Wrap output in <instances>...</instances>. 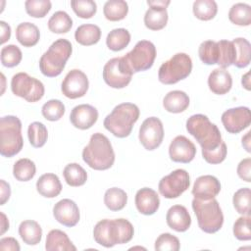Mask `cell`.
Instances as JSON below:
<instances>
[{
  "instance_id": "1",
  "label": "cell",
  "mask_w": 251,
  "mask_h": 251,
  "mask_svg": "<svg viewBox=\"0 0 251 251\" xmlns=\"http://www.w3.org/2000/svg\"><path fill=\"white\" fill-rule=\"evenodd\" d=\"M133 233L132 225L126 219H104L98 222L93 229L95 241L107 248L127 243L131 240Z\"/></svg>"
},
{
  "instance_id": "2",
  "label": "cell",
  "mask_w": 251,
  "mask_h": 251,
  "mask_svg": "<svg viewBox=\"0 0 251 251\" xmlns=\"http://www.w3.org/2000/svg\"><path fill=\"white\" fill-rule=\"evenodd\" d=\"M82 159L91 169H110L115 162V153L108 137L100 132L92 134L88 145L82 150Z\"/></svg>"
},
{
  "instance_id": "3",
  "label": "cell",
  "mask_w": 251,
  "mask_h": 251,
  "mask_svg": "<svg viewBox=\"0 0 251 251\" xmlns=\"http://www.w3.org/2000/svg\"><path fill=\"white\" fill-rule=\"evenodd\" d=\"M186 129L200 144L202 151H212L218 148L223 141L218 126L202 114H196L188 118Z\"/></svg>"
},
{
  "instance_id": "4",
  "label": "cell",
  "mask_w": 251,
  "mask_h": 251,
  "mask_svg": "<svg viewBox=\"0 0 251 251\" xmlns=\"http://www.w3.org/2000/svg\"><path fill=\"white\" fill-rule=\"evenodd\" d=\"M139 118V109L132 103H122L106 116L104 126L115 136L124 138L130 134L133 125Z\"/></svg>"
},
{
  "instance_id": "5",
  "label": "cell",
  "mask_w": 251,
  "mask_h": 251,
  "mask_svg": "<svg viewBox=\"0 0 251 251\" xmlns=\"http://www.w3.org/2000/svg\"><path fill=\"white\" fill-rule=\"evenodd\" d=\"M72 52L73 47L69 40L65 38L57 39L39 60L41 73L48 77L59 75L63 72Z\"/></svg>"
},
{
  "instance_id": "6",
  "label": "cell",
  "mask_w": 251,
  "mask_h": 251,
  "mask_svg": "<svg viewBox=\"0 0 251 251\" xmlns=\"http://www.w3.org/2000/svg\"><path fill=\"white\" fill-rule=\"evenodd\" d=\"M22 123L16 116H5L0 120V153L4 157H13L23 148Z\"/></svg>"
},
{
  "instance_id": "7",
  "label": "cell",
  "mask_w": 251,
  "mask_h": 251,
  "mask_svg": "<svg viewBox=\"0 0 251 251\" xmlns=\"http://www.w3.org/2000/svg\"><path fill=\"white\" fill-rule=\"evenodd\" d=\"M192 209L196 215L199 227L207 233H215L224 224V215L219 202L215 199L192 200Z\"/></svg>"
},
{
  "instance_id": "8",
  "label": "cell",
  "mask_w": 251,
  "mask_h": 251,
  "mask_svg": "<svg viewBox=\"0 0 251 251\" xmlns=\"http://www.w3.org/2000/svg\"><path fill=\"white\" fill-rule=\"evenodd\" d=\"M191 71V58L185 53H176L161 65L158 72V78L164 84H175L186 78Z\"/></svg>"
},
{
  "instance_id": "9",
  "label": "cell",
  "mask_w": 251,
  "mask_h": 251,
  "mask_svg": "<svg viewBox=\"0 0 251 251\" xmlns=\"http://www.w3.org/2000/svg\"><path fill=\"white\" fill-rule=\"evenodd\" d=\"M155 58V45L151 41L140 40L131 51L122 57V60L126 67L133 74L150 69L153 66Z\"/></svg>"
},
{
  "instance_id": "10",
  "label": "cell",
  "mask_w": 251,
  "mask_h": 251,
  "mask_svg": "<svg viewBox=\"0 0 251 251\" xmlns=\"http://www.w3.org/2000/svg\"><path fill=\"white\" fill-rule=\"evenodd\" d=\"M11 89L16 96L22 97L31 103L39 101L45 91L43 83L26 73H18L13 75Z\"/></svg>"
},
{
  "instance_id": "11",
  "label": "cell",
  "mask_w": 251,
  "mask_h": 251,
  "mask_svg": "<svg viewBox=\"0 0 251 251\" xmlns=\"http://www.w3.org/2000/svg\"><path fill=\"white\" fill-rule=\"evenodd\" d=\"M190 185L188 173L183 169H177L170 175L162 177L159 182V192L168 199L177 198Z\"/></svg>"
},
{
  "instance_id": "12",
  "label": "cell",
  "mask_w": 251,
  "mask_h": 251,
  "mask_svg": "<svg viewBox=\"0 0 251 251\" xmlns=\"http://www.w3.org/2000/svg\"><path fill=\"white\" fill-rule=\"evenodd\" d=\"M132 73L126 67L122 57L109 60L103 68L104 81L113 88H124L131 80Z\"/></svg>"
},
{
  "instance_id": "13",
  "label": "cell",
  "mask_w": 251,
  "mask_h": 251,
  "mask_svg": "<svg viewBox=\"0 0 251 251\" xmlns=\"http://www.w3.org/2000/svg\"><path fill=\"white\" fill-rule=\"evenodd\" d=\"M138 138L146 150H154L159 147L164 138V127L160 119L147 118L139 128Z\"/></svg>"
},
{
  "instance_id": "14",
  "label": "cell",
  "mask_w": 251,
  "mask_h": 251,
  "mask_svg": "<svg viewBox=\"0 0 251 251\" xmlns=\"http://www.w3.org/2000/svg\"><path fill=\"white\" fill-rule=\"evenodd\" d=\"M88 85L89 82L86 75L80 70L75 69L70 71L65 76L61 90L66 97L70 99H76L85 95Z\"/></svg>"
},
{
  "instance_id": "15",
  "label": "cell",
  "mask_w": 251,
  "mask_h": 251,
  "mask_svg": "<svg viewBox=\"0 0 251 251\" xmlns=\"http://www.w3.org/2000/svg\"><path fill=\"white\" fill-rule=\"evenodd\" d=\"M222 123L227 132L238 133L250 126V110L243 106L228 109L223 113Z\"/></svg>"
},
{
  "instance_id": "16",
  "label": "cell",
  "mask_w": 251,
  "mask_h": 251,
  "mask_svg": "<svg viewBox=\"0 0 251 251\" xmlns=\"http://www.w3.org/2000/svg\"><path fill=\"white\" fill-rule=\"evenodd\" d=\"M170 158L176 163H189L196 155V147L184 135L176 136L169 147Z\"/></svg>"
},
{
  "instance_id": "17",
  "label": "cell",
  "mask_w": 251,
  "mask_h": 251,
  "mask_svg": "<svg viewBox=\"0 0 251 251\" xmlns=\"http://www.w3.org/2000/svg\"><path fill=\"white\" fill-rule=\"evenodd\" d=\"M53 215L57 222L69 227L75 226L80 218L77 205L71 199L58 201L53 208Z\"/></svg>"
},
{
  "instance_id": "18",
  "label": "cell",
  "mask_w": 251,
  "mask_h": 251,
  "mask_svg": "<svg viewBox=\"0 0 251 251\" xmlns=\"http://www.w3.org/2000/svg\"><path fill=\"white\" fill-rule=\"evenodd\" d=\"M221 191V183L219 179L210 175L201 176L196 178L192 188L194 198L200 200H209L215 198Z\"/></svg>"
},
{
  "instance_id": "19",
  "label": "cell",
  "mask_w": 251,
  "mask_h": 251,
  "mask_svg": "<svg viewBox=\"0 0 251 251\" xmlns=\"http://www.w3.org/2000/svg\"><path fill=\"white\" fill-rule=\"evenodd\" d=\"M98 119V111L89 104H80L73 108L70 121L73 126L79 129L90 128Z\"/></svg>"
},
{
  "instance_id": "20",
  "label": "cell",
  "mask_w": 251,
  "mask_h": 251,
  "mask_svg": "<svg viewBox=\"0 0 251 251\" xmlns=\"http://www.w3.org/2000/svg\"><path fill=\"white\" fill-rule=\"evenodd\" d=\"M135 206L140 214L153 215L160 206L159 195L152 188L143 187L135 194Z\"/></svg>"
},
{
  "instance_id": "21",
  "label": "cell",
  "mask_w": 251,
  "mask_h": 251,
  "mask_svg": "<svg viewBox=\"0 0 251 251\" xmlns=\"http://www.w3.org/2000/svg\"><path fill=\"white\" fill-rule=\"evenodd\" d=\"M167 225L178 232L186 231L191 225V217L187 209L182 205L172 206L166 216Z\"/></svg>"
},
{
  "instance_id": "22",
  "label": "cell",
  "mask_w": 251,
  "mask_h": 251,
  "mask_svg": "<svg viewBox=\"0 0 251 251\" xmlns=\"http://www.w3.org/2000/svg\"><path fill=\"white\" fill-rule=\"evenodd\" d=\"M232 85V78L228 71L218 68L212 71L208 77V86L212 92L218 95L227 93Z\"/></svg>"
},
{
  "instance_id": "23",
  "label": "cell",
  "mask_w": 251,
  "mask_h": 251,
  "mask_svg": "<svg viewBox=\"0 0 251 251\" xmlns=\"http://www.w3.org/2000/svg\"><path fill=\"white\" fill-rule=\"evenodd\" d=\"M45 249L47 251H75L76 247L66 232L60 229H52L46 236Z\"/></svg>"
},
{
  "instance_id": "24",
  "label": "cell",
  "mask_w": 251,
  "mask_h": 251,
  "mask_svg": "<svg viewBox=\"0 0 251 251\" xmlns=\"http://www.w3.org/2000/svg\"><path fill=\"white\" fill-rule=\"evenodd\" d=\"M36 189L38 193L46 198H54L58 196L62 190V184L59 177L55 174H44L36 181Z\"/></svg>"
},
{
  "instance_id": "25",
  "label": "cell",
  "mask_w": 251,
  "mask_h": 251,
  "mask_svg": "<svg viewBox=\"0 0 251 251\" xmlns=\"http://www.w3.org/2000/svg\"><path fill=\"white\" fill-rule=\"evenodd\" d=\"M163 106L170 113H181L189 106V97L181 90H173L164 97Z\"/></svg>"
},
{
  "instance_id": "26",
  "label": "cell",
  "mask_w": 251,
  "mask_h": 251,
  "mask_svg": "<svg viewBox=\"0 0 251 251\" xmlns=\"http://www.w3.org/2000/svg\"><path fill=\"white\" fill-rule=\"evenodd\" d=\"M17 40L25 47H31L37 44L40 32L38 27L32 23H22L16 28Z\"/></svg>"
},
{
  "instance_id": "27",
  "label": "cell",
  "mask_w": 251,
  "mask_h": 251,
  "mask_svg": "<svg viewBox=\"0 0 251 251\" xmlns=\"http://www.w3.org/2000/svg\"><path fill=\"white\" fill-rule=\"evenodd\" d=\"M19 234L23 241L27 245H36L41 241L42 228L35 221L27 220L21 223Z\"/></svg>"
},
{
  "instance_id": "28",
  "label": "cell",
  "mask_w": 251,
  "mask_h": 251,
  "mask_svg": "<svg viewBox=\"0 0 251 251\" xmlns=\"http://www.w3.org/2000/svg\"><path fill=\"white\" fill-rule=\"evenodd\" d=\"M168 18L167 8L150 7L144 15V24L151 30H160L166 26Z\"/></svg>"
},
{
  "instance_id": "29",
  "label": "cell",
  "mask_w": 251,
  "mask_h": 251,
  "mask_svg": "<svg viewBox=\"0 0 251 251\" xmlns=\"http://www.w3.org/2000/svg\"><path fill=\"white\" fill-rule=\"evenodd\" d=\"M101 37V29L98 25L92 24H85L79 25L75 32L76 42L84 46L96 44Z\"/></svg>"
},
{
  "instance_id": "30",
  "label": "cell",
  "mask_w": 251,
  "mask_h": 251,
  "mask_svg": "<svg viewBox=\"0 0 251 251\" xmlns=\"http://www.w3.org/2000/svg\"><path fill=\"white\" fill-rule=\"evenodd\" d=\"M200 60L206 65L219 64L221 58V48L219 41L206 40L203 41L198 49Z\"/></svg>"
},
{
  "instance_id": "31",
  "label": "cell",
  "mask_w": 251,
  "mask_h": 251,
  "mask_svg": "<svg viewBox=\"0 0 251 251\" xmlns=\"http://www.w3.org/2000/svg\"><path fill=\"white\" fill-rule=\"evenodd\" d=\"M127 12V3L124 0H109L104 4L103 7L105 18L111 22H118L125 19Z\"/></svg>"
},
{
  "instance_id": "32",
  "label": "cell",
  "mask_w": 251,
  "mask_h": 251,
  "mask_svg": "<svg viewBox=\"0 0 251 251\" xmlns=\"http://www.w3.org/2000/svg\"><path fill=\"white\" fill-rule=\"evenodd\" d=\"M63 176L66 182L73 187L83 185L87 179L85 170L76 163L68 164L63 171Z\"/></svg>"
},
{
  "instance_id": "33",
  "label": "cell",
  "mask_w": 251,
  "mask_h": 251,
  "mask_svg": "<svg viewBox=\"0 0 251 251\" xmlns=\"http://www.w3.org/2000/svg\"><path fill=\"white\" fill-rule=\"evenodd\" d=\"M127 202L126 191L118 187H112L106 190L104 194V203L111 211H120L125 208Z\"/></svg>"
},
{
  "instance_id": "34",
  "label": "cell",
  "mask_w": 251,
  "mask_h": 251,
  "mask_svg": "<svg viewBox=\"0 0 251 251\" xmlns=\"http://www.w3.org/2000/svg\"><path fill=\"white\" fill-rule=\"evenodd\" d=\"M229 21L237 25L247 26L251 24V7L246 3H236L228 12Z\"/></svg>"
},
{
  "instance_id": "35",
  "label": "cell",
  "mask_w": 251,
  "mask_h": 251,
  "mask_svg": "<svg viewBox=\"0 0 251 251\" xmlns=\"http://www.w3.org/2000/svg\"><path fill=\"white\" fill-rule=\"evenodd\" d=\"M130 41V33L126 28H115L111 30L106 38V44L112 51H121Z\"/></svg>"
},
{
  "instance_id": "36",
  "label": "cell",
  "mask_w": 251,
  "mask_h": 251,
  "mask_svg": "<svg viewBox=\"0 0 251 251\" xmlns=\"http://www.w3.org/2000/svg\"><path fill=\"white\" fill-rule=\"evenodd\" d=\"M72 26L73 20L64 11L55 12L48 21V28L54 33H66Z\"/></svg>"
},
{
  "instance_id": "37",
  "label": "cell",
  "mask_w": 251,
  "mask_h": 251,
  "mask_svg": "<svg viewBox=\"0 0 251 251\" xmlns=\"http://www.w3.org/2000/svg\"><path fill=\"white\" fill-rule=\"evenodd\" d=\"M35 172V164L27 158H22L18 160L13 167V175L15 178L20 181L30 180L34 176Z\"/></svg>"
},
{
  "instance_id": "38",
  "label": "cell",
  "mask_w": 251,
  "mask_h": 251,
  "mask_svg": "<svg viewBox=\"0 0 251 251\" xmlns=\"http://www.w3.org/2000/svg\"><path fill=\"white\" fill-rule=\"evenodd\" d=\"M235 48V61L233 65L237 68H245L250 63V43L243 37L232 40Z\"/></svg>"
},
{
  "instance_id": "39",
  "label": "cell",
  "mask_w": 251,
  "mask_h": 251,
  "mask_svg": "<svg viewBox=\"0 0 251 251\" xmlns=\"http://www.w3.org/2000/svg\"><path fill=\"white\" fill-rule=\"evenodd\" d=\"M192 10L197 19L209 21L217 15L218 6L214 0H196L193 3Z\"/></svg>"
},
{
  "instance_id": "40",
  "label": "cell",
  "mask_w": 251,
  "mask_h": 251,
  "mask_svg": "<svg viewBox=\"0 0 251 251\" xmlns=\"http://www.w3.org/2000/svg\"><path fill=\"white\" fill-rule=\"evenodd\" d=\"M27 136L30 144L35 148L42 147L48 137V131L46 126L39 122H33L28 126Z\"/></svg>"
},
{
  "instance_id": "41",
  "label": "cell",
  "mask_w": 251,
  "mask_h": 251,
  "mask_svg": "<svg viewBox=\"0 0 251 251\" xmlns=\"http://www.w3.org/2000/svg\"><path fill=\"white\" fill-rule=\"evenodd\" d=\"M250 201H251V191L250 188L244 187L238 189L232 198L233 207L237 213L241 215L249 216L250 213Z\"/></svg>"
},
{
  "instance_id": "42",
  "label": "cell",
  "mask_w": 251,
  "mask_h": 251,
  "mask_svg": "<svg viewBox=\"0 0 251 251\" xmlns=\"http://www.w3.org/2000/svg\"><path fill=\"white\" fill-rule=\"evenodd\" d=\"M41 113L48 121H59L65 114V105L58 99H51L42 106Z\"/></svg>"
},
{
  "instance_id": "43",
  "label": "cell",
  "mask_w": 251,
  "mask_h": 251,
  "mask_svg": "<svg viewBox=\"0 0 251 251\" xmlns=\"http://www.w3.org/2000/svg\"><path fill=\"white\" fill-rule=\"evenodd\" d=\"M22 51L14 44H9L1 49V63L7 68H13L20 64L22 61Z\"/></svg>"
},
{
  "instance_id": "44",
  "label": "cell",
  "mask_w": 251,
  "mask_h": 251,
  "mask_svg": "<svg viewBox=\"0 0 251 251\" xmlns=\"http://www.w3.org/2000/svg\"><path fill=\"white\" fill-rule=\"evenodd\" d=\"M71 6L76 16L81 19H90L97 11V5L92 0H73Z\"/></svg>"
},
{
  "instance_id": "45",
  "label": "cell",
  "mask_w": 251,
  "mask_h": 251,
  "mask_svg": "<svg viewBox=\"0 0 251 251\" xmlns=\"http://www.w3.org/2000/svg\"><path fill=\"white\" fill-rule=\"evenodd\" d=\"M26 13L33 18H43L51 10L49 0H27L25 2Z\"/></svg>"
},
{
  "instance_id": "46",
  "label": "cell",
  "mask_w": 251,
  "mask_h": 251,
  "mask_svg": "<svg viewBox=\"0 0 251 251\" xmlns=\"http://www.w3.org/2000/svg\"><path fill=\"white\" fill-rule=\"evenodd\" d=\"M219 43L221 48V58L218 65L221 68L226 69L233 65L235 61V48L232 41L220 40Z\"/></svg>"
},
{
  "instance_id": "47",
  "label": "cell",
  "mask_w": 251,
  "mask_h": 251,
  "mask_svg": "<svg viewBox=\"0 0 251 251\" xmlns=\"http://www.w3.org/2000/svg\"><path fill=\"white\" fill-rule=\"evenodd\" d=\"M180 244L177 237L171 233H162L155 241V250L157 251H177Z\"/></svg>"
},
{
  "instance_id": "48",
  "label": "cell",
  "mask_w": 251,
  "mask_h": 251,
  "mask_svg": "<svg viewBox=\"0 0 251 251\" xmlns=\"http://www.w3.org/2000/svg\"><path fill=\"white\" fill-rule=\"evenodd\" d=\"M233 234L241 241H247L251 239L250 230V217H240L233 225Z\"/></svg>"
},
{
  "instance_id": "49",
  "label": "cell",
  "mask_w": 251,
  "mask_h": 251,
  "mask_svg": "<svg viewBox=\"0 0 251 251\" xmlns=\"http://www.w3.org/2000/svg\"><path fill=\"white\" fill-rule=\"evenodd\" d=\"M226 145L224 141H222L218 148L212 151H202V156L209 164H220L226 159Z\"/></svg>"
},
{
  "instance_id": "50",
  "label": "cell",
  "mask_w": 251,
  "mask_h": 251,
  "mask_svg": "<svg viewBox=\"0 0 251 251\" xmlns=\"http://www.w3.org/2000/svg\"><path fill=\"white\" fill-rule=\"evenodd\" d=\"M251 159L245 158L237 166V175L238 176L245 180L246 182L251 181Z\"/></svg>"
},
{
  "instance_id": "51",
  "label": "cell",
  "mask_w": 251,
  "mask_h": 251,
  "mask_svg": "<svg viewBox=\"0 0 251 251\" xmlns=\"http://www.w3.org/2000/svg\"><path fill=\"white\" fill-rule=\"evenodd\" d=\"M0 249L1 250H11L19 251L21 249L19 242L14 237H4L0 240Z\"/></svg>"
},
{
  "instance_id": "52",
  "label": "cell",
  "mask_w": 251,
  "mask_h": 251,
  "mask_svg": "<svg viewBox=\"0 0 251 251\" xmlns=\"http://www.w3.org/2000/svg\"><path fill=\"white\" fill-rule=\"evenodd\" d=\"M1 205H4L6 203V201L10 198L11 195V188L9 183H7L4 179H1Z\"/></svg>"
},
{
  "instance_id": "53",
  "label": "cell",
  "mask_w": 251,
  "mask_h": 251,
  "mask_svg": "<svg viewBox=\"0 0 251 251\" xmlns=\"http://www.w3.org/2000/svg\"><path fill=\"white\" fill-rule=\"evenodd\" d=\"M0 25H1V44H4L7 40L10 39L11 27L4 21L0 22Z\"/></svg>"
},
{
  "instance_id": "54",
  "label": "cell",
  "mask_w": 251,
  "mask_h": 251,
  "mask_svg": "<svg viewBox=\"0 0 251 251\" xmlns=\"http://www.w3.org/2000/svg\"><path fill=\"white\" fill-rule=\"evenodd\" d=\"M147 4L149 5V7H164L167 8L168 5L170 4L169 0H148Z\"/></svg>"
},
{
  "instance_id": "55",
  "label": "cell",
  "mask_w": 251,
  "mask_h": 251,
  "mask_svg": "<svg viewBox=\"0 0 251 251\" xmlns=\"http://www.w3.org/2000/svg\"><path fill=\"white\" fill-rule=\"evenodd\" d=\"M1 234H3L9 228V222L4 213H1Z\"/></svg>"
},
{
  "instance_id": "56",
  "label": "cell",
  "mask_w": 251,
  "mask_h": 251,
  "mask_svg": "<svg viewBox=\"0 0 251 251\" xmlns=\"http://www.w3.org/2000/svg\"><path fill=\"white\" fill-rule=\"evenodd\" d=\"M250 133H251V132L248 131V132L246 133V135L242 137V145H243V147L246 149L247 152H250V151H251V150H250Z\"/></svg>"
},
{
  "instance_id": "57",
  "label": "cell",
  "mask_w": 251,
  "mask_h": 251,
  "mask_svg": "<svg viewBox=\"0 0 251 251\" xmlns=\"http://www.w3.org/2000/svg\"><path fill=\"white\" fill-rule=\"evenodd\" d=\"M249 76H250V72L246 73V74L242 76V80H241L243 87H244L245 89H247V90H250V78H249Z\"/></svg>"
}]
</instances>
